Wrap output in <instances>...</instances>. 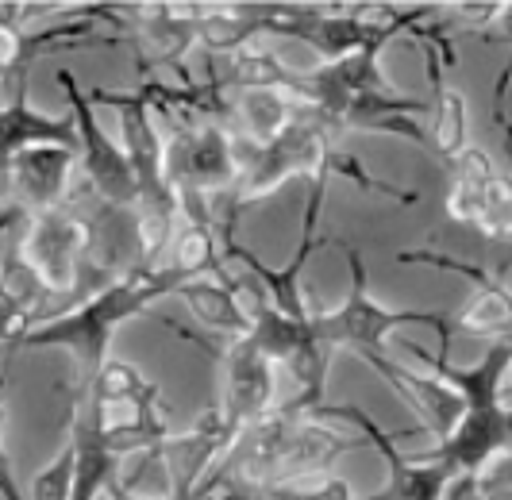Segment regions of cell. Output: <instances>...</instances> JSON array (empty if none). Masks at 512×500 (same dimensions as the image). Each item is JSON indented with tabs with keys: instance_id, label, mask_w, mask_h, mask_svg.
<instances>
[{
	"instance_id": "6da1fadb",
	"label": "cell",
	"mask_w": 512,
	"mask_h": 500,
	"mask_svg": "<svg viewBox=\"0 0 512 500\" xmlns=\"http://www.w3.org/2000/svg\"><path fill=\"white\" fill-rule=\"evenodd\" d=\"M185 281H193V277L178 270L174 262H166L158 270H135V274L116 277L101 293L81 300L70 312H62L54 320H35V327L20 339V347L70 350L77 366V389H89L108 362L112 335L128 324L131 316H139V312L154 308L162 297L178 293Z\"/></svg>"
},
{
	"instance_id": "7a4b0ae2",
	"label": "cell",
	"mask_w": 512,
	"mask_h": 500,
	"mask_svg": "<svg viewBox=\"0 0 512 500\" xmlns=\"http://www.w3.org/2000/svg\"><path fill=\"white\" fill-rule=\"evenodd\" d=\"M385 47H366L339 62H320L301 74V100L332 131H382L401 135L416 147H428V131L420 124L424 100L401 97L378 70Z\"/></svg>"
},
{
	"instance_id": "3957f363",
	"label": "cell",
	"mask_w": 512,
	"mask_h": 500,
	"mask_svg": "<svg viewBox=\"0 0 512 500\" xmlns=\"http://www.w3.org/2000/svg\"><path fill=\"white\" fill-rule=\"evenodd\" d=\"M401 347L416 354L424 366H432L439 381L459 389L462 400H466V412H462L459 427L432 454L455 470L459 485L474 481L497 454H505L512 447V408L501 400V385H505V370H509L512 358V339L493 343L486 358L478 366H470V370L451 366L447 358H432L416 343H401Z\"/></svg>"
},
{
	"instance_id": "277c9868",
	"label": "cell",
	"mask_w": 512,
	"mask_h": 500,
	"mask_svg": "<svg viewBox=\"0 0 512 500\" xmlns=\"http://www.w3.org/2000/svg\"><path fill=\"white\" fill-rule=\"evenodd\" d=\"M351 262V293L332 312H312V335L316 343L328 350H355L362 362L385 354V339L405 324H432L439 331L443 354L451 347V316L447 312H409V308H385L382 300L366 289V266L359 250L347 247Z\"/></svg>"
},
{
	"instance_id": "5b68a950",
	"label": "cell",
	"mask_w": 512,
	"mask_h": 500,
	"mask_svg": "<svg viewBox=\"0 0 512 500\" xmlns=\"http://www.w3.org/2000/svg\"><path fill=\"white\" fill-rule=\"evenodd\" d=\"M447 216L493 243H512V177L474 143L451 162Z\"/></svg>"
},
{
	"instance_id": "8992f818",
	"label": "cell",
	"mask_w": 512,
	"mask_h": 500,
	"mask_svg": "<svg viewBox=\"0 0 512 500\" xmlns=\"http://www.w3.org/2000/svg\"><path fill=\"white\" fill-rule=\"evenodd\" d=\"M58 85L70 97V116H74L77 127V158H81V170H85V193L104 200V204H116V208H135L139 204V185H135L124 147L101 127L93 100H89V93H81V85L74 81L70 70L58 74Z\"/></svg>"
},
{
	"instance_id": "52a82bcc",
	"label": "cell",
	"mask_w": 512,
	"mask_h": 500,
	"mask_svg": "<svg viewBox=\"0 0 512 500\" xmlns=\"http://www.w3.org/2000/svg\"><path fill=\"white\" fill-rule=\"evenodd\" d=\"M243 174L239 143L220 124H189L178 127L166 139V181L174 193H201L224 197L235 189Z\"/></svg>"
},
{
	"instance_id": "ba28073f",
	"label": "cell",
	"mask_w": 512,
	"mask_h": 500,
	"mask_svg": "<svg viewBox=\"0 0 512 500\" xmlns=\"http://www.w3.org/2000/svg\"><path fill=\"white\" fill-rule=\"evenodd\" d=\"M85 247H89V231L74 204L66 200L62 208L31 216L27 235L20 239V258L24 270L47 293H70L77 285V270L85 262Z\"/></svg>"
},
{
	"instance_id": "9c48e42d",
	"label": "cell",
	"mask_w": 512,
	"mask_h": 500,
	"mask_svg": "<svg viewBox=\"0 0 512 500\" xmlns=\"http://www.w3.org/2000/svg\"><path fill=\"white\" fill-rule=\"evenodd\" d=\"M220 362V416L231 431V443L266 420L274 412V393H278V377H274V362L243 335V339H224V347L216 354Z\"/></svg>"
},
{
	"instance_id": "30bf717a",
	"label": "cell",
	"mask_w": 512,
	"mask_h": 500,
	"mask_svg": "<svg viewBox=\"0 0 512 500\" xmlns=\"http://www.w3.org/2000/svg\"><path fill=\"white\" fill-rule=\"evenodd\" d=\"M405 266L412 262H428L436 270L459 274L470 281V300L459 312H451V335H474V339H512V289L497 274H489L486 266H470L462 258H451L443 250H401L397 254Z\"/></svg>"
},
{
	"instance_id": "8fae6325",
	"label": "cell",
	"mask_w": 512,
	"mask_h": 500,
	"mask_svg": "<svg viewBox=\"0 0 512 500\" xmlns=\"http://www.w3.org/2000/svg\"><path fill=\"white\" fill-rule=\"evenodd\" d=\"M231 447V431L220 416V408H205L193 427H185L181 435H170L158 443V466L166 477V500H197L212 470L220 466V458Z\"/></svg>"
},
{
	"instance_id": "7c38bea8",
	"label": "cell",
	"mask_w": 512,
	"mask_h": 500,
	"mask_svg": "<svg viewBox=\"0 0 512 500\" xmlns=\"http://www.w3.org/2000/svg\"><path fill=\"white\" fill-rule=\"evenodd\" d=\"M85 193V189H81ZM85 231H89V247H85V262L97 274H135L143 270V239H139V212L135 208H116L93 197V204L81 212Z\"/></svg>"
},
{
	"instance_id": "4fadbf2b",
	"label": "cell",
	"mask_w": 512,
	"mask_h": 500,
	"mask_svg": "<svg viewBox=\"0 0 512 500\" xmlns=\"http://www.w3.org/2000/svg\"><path fill=\"white\" fill-rule=\"evenodd\" d=\"M77 150L74 147H27L12 158L8 177L16 189V208L27 216L54 212L70 200V181H74Z\"/></svg>"
},
{
	"instance_id": "5bb4252c",
	"label": "cell",
	"mask_w": 512,
	"mask_h": 500,
	"mask_svg": "<svg viewBox=\"0 0 512 500\" xmlns=\"http://www.w3.org/2000/svg\"><path fill=\"white\" fill-rule=\"evenodd\" d=\"M366 366H374V370H378V374H382L385 381L401 393V397L409 400L420 416H428V427H432V435H436L439 443L459 427L462 412H466V400H462L459 389H451L447 381H439L436 374L424 377L420 370H409V366L393 362L389 354L370 358Z\"/></svg>"
},
{
	"instance_id": "9a60e30c",
	"label": "cell",
	"mask_w": 512,
	"mask_h": 500,
	"mask_svg": "<svg viewBox=\"0 0 512 500\" xmlns=\"http://www.w3.org/2000/svg\"><path fill=\"white\" fill-rule=\"evenodd\" d=\"M308 104L289 89H274V85H255V89H235L228 93V116L235 120L239 143L243 147H266L293 124Z\"/></svg>"
},
{
	"instance_id": "2e32d148",
	"label": "cell",
	"mask_w": 512,
	"mask_h": 500,
	"mask_svg": "<svg viewBox=\"0 0 512 500\" xmlns=\"http://www.w3.org/2000/svg\"><path fill=\"white\" fill-rule=\"evenodd\" d=\"M27 147H74V116H47L27 104V74L20 77V93L8 108H0V174H8L12 158Z\"/></svg>"
},
{
	"instance_id": "e0dca14e",
	"label": "cell",
	"mask_w": 512,
	"mask_h": 500,
	"mask_svg": "<svg viewBox=\"0 0 512 500\" xmlns=\"http://www.w3.org/2000/svg\"><path fill=\"white\" fill-rule=\"evenodd\" d=\"M351 447H359V439L332 431L328 420H320L316 412H301V420L293 427V439L285 447L282 470L274 485H289V481H305V477H320L332 470V462L339 454H347Z\"/></svg>"
},
{
	"instance_id": "ac0fdd59",
	"label": "cell",
	"mask_w": 512,
	"mask_h": 500,
	"mask_svg": "<svg viewBox=\"0 0 512 500\" xmlns=\"http://www.w3.org/2000/svg\"><path fill=\"white\" fill-rule=\"evenodd\" d=\"M424 54H428V74H432V89H436V100H432V127H428V147L436 150L439 158L451 166L462 150L470 147V108H466V97H462L459 89L443 81L439 50L424 47Z\"/></svg>"
},
{
	"instance_id": "d6986e66",
	"label": "cell",
	"mask_w": 512,
	"mask_h": 500,
	"mask_svg": "<svg viewBox=\"0 0 512 500\" xmlns=\"http://www.w3.org/2000/svg\"><path fill=\"white\" fill-rule=\"evenodd\" d=\"M178 297L189 304V312L197 316V324L208 331H220L224 339H243L251 335V316L243 312V304L231 293L224 270L208 277H193L178 289Z\"/></svg>"
},
{
	"instance_id": "ffe728a7",
	"label": "cell",
	"mask_w": 512,
	"mask_h": 500,
	"mask_svg": "<svg viewBox=\"0 0 512 500\" xmlns=\"http://www.w3.org/2000/svg\"><path fill=\"white\" fill-rule=\"evenodd\" d=\"M262 500H359L351 493V485L343 477L320 474V477H305V481H289V485H270ZM374 500V497H362Z\"/></svg>"
},
{
	"instance_id": "44dd1931",
	"label": "cell",
	"mask_w": 512,
	"mask_h": 500,
	"mask_svg": "<svg viewBox=\"0 0 512 500\" xmlns=\"http://www.w3.org/2000/svg\"><path fill=\"white\" fill-rule=\"evenodd\" d=\"M451 500H512V447L497 454L474 481L459 485Z\"/></svg>"
},
{
	"instance_id": "7402d4cb",
	"label": "cell",
	"mask_w": 512,
	"mask_h": 500,
	"mask_svg": "<svg viewBox=\"0 0 512 500\" xmlns=\"http://www.w3.org/2000/svg\"><path fill=\"white\" fill-rule=\"evenodd\" d=\"M74 497V447H66L51 466H43L31 481L27 500H70Z\"/></svg>"
},
{
	"instance_id": "603a6c76",
	"label": "cell",
	"mask_w": 512,
	"mask_h": 500,
	"mask_svg": "<svg viewBox=\"0 0 512 500\" xmlns=\"http://www.w3.org/2000/svg\"><path fill=\"white\" fill-rule=\"evenodd\" d=\"M0 427H4V412H0ZM0 497L4 500H27L20 481L12 474V458H8V447H4V431H0Z\"/></svg>"
},
{
	"instance_id": "cb8c5ba5",
	"label": "cell",
	"mask_w": 512,
	"mask_h": 500,
	"mask_svg": "<svg viewBox=\"0 0 512 500\" xmlns=\"http://www.w3.org/2000/svg\"><path fill=\"white\" fill-rule=\"evenodd\" d=\"M509 85H512V54L505 62V70L497 77V89H493V120L505 127V97H509Z\"/></svg>"
},
{
	"instance_id": "d4e9b609",
	"label": "cell",
	"mask_w": 512,
	"mask_h": 500,
	"mask_svg": "<svg viewBox=\"0 0 512 500\" xmlns=\"http://www.w3.org/2000/svg\"><path fill=\"white\" fill-rule=\"evenodd\" d=\"M497 20H501V35H497V39L512 47V4H505V8H501V16H497Z\"/></svg>"
},
{
	"instance_id": "484cf974",
	"label": "cell",
	"mask_w": 512,
	"mask_h": 500,
	"mask_svg": "<svg viewBox=\"0 0 512 500\" xmlns=\"http://www.w3.org/2000/svg\"><path fill=\"white\" fill-rule=\"evenodd\" d=\"M501 400L512 408V358H509V370H505V385H501Z\"/></svg>"
},
{
	"instance_id": "4316f807",
	"label": "cell",
	"mask_w": 512,
	"mask_h": 500,
	"mask_svg": "<svg viewBox=\"0 0 512 500\" xmlns=\"http://www.w3.org/2000/svg\"><path fill=\"white\" fill-rule=\"evenodd\" d=\"M505 135H509V139H505V147H509V158H512V127L505 124Z\"/></svg>"
}]
</instances>
